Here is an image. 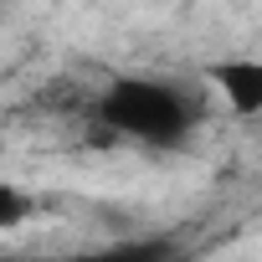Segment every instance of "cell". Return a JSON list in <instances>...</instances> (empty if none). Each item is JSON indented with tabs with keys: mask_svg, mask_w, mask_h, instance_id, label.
Here are the masks:
<instances>
[{
	"mask_svg": "<svg viewBox=\"0 0 262 262\" xmlns=\"http://www.w3.org/2000/svg\"><path fill=\"white\" fill-rule=\"evenodd\" d=\"M108 123L113 128H123V134H144V139H155V134H170V128H180L185 123V113H180V103L165 93V88H155V82H123L113 98H108Z\"/></svg>",
	"mask_w": 262,
	"mask_h": 262,
	"instance_id": "6da1fadb",
	"label": "cell"
},
{
	"mask_svg": "<svg viewBox=\"0 0 262 262\" xmlns=\"http://www.w3.org/2000/svg\"><path fill=\"white\" fill-rule=\"evenodd\" d=\"M36 216V195L21 185H0V231H21Z\"/></svg>",
	"mask_w": 262,
	"mask_h": 262,
	"instance_id": "3957f363",
	"label": "cell"
},
{
	"mask_svg": "<svg viewBox=\"0 0 262 262\" xmlns=\"http://www.w3.org/2000/svg\"><path fill=\"white\" fill-rule=\"evenodd\" d=\"M211 82L221 88L226 108L242 113V118H262V62L242 57V62H221L211 72Z\"/></svg>",
	"mask_w": 262,
	"mask_h": 262,
	"instance_id": "7a4b0ae2",
	"label": "cell"
}]
</instances>
